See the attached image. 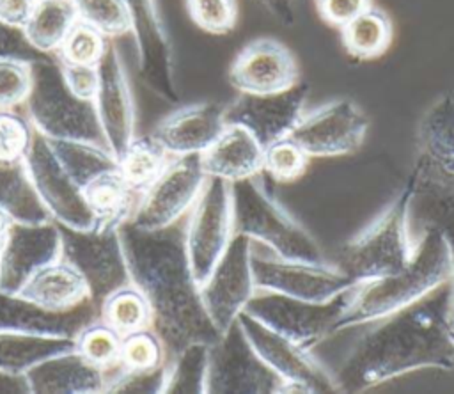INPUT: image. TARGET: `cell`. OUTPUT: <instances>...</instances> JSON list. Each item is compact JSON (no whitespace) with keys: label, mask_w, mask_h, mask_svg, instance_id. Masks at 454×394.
Wrapping results in <instances>:
<instances>
[{"label":"cell","mask_w":454,"mask_h":394,"mask_svg":"<svg viewBox=\"0 0 454 394\" xmlns=\"http://www.w3.org/2000/svg\"><path fill=\"white\" fill-rule=\"evenodd\" d=\"M183 234L190 270L200 286L234 236L231 183L218 177L206 179L188 211Z\"/></svg>","instance_id":"8"},{"label":"cell","mask_w":454,"mask_h":394,"mask_svg":"<svg viewBox=\"0 0 454 394\" xmlns=\"http://www.w3.org/2000/svg\"><path fill=\"white\" fill-rule=\"evenodd\" d=\"M62 254V236L55 220H12L0 256V289L18 293L21 286L44 264Z\"/></svg>","instance_id":"21"},{"label":"cell","mask_w":454,"mask_h":394,"mask_svg":"<svg viewBox=\"0 0 454 394\" xmlns=\"http://www.w3.org/2000/svg\"><path fill=\"white\" fill-rule=\"evenodd\" d=\"M108 371L87 362L74 348L48 357L25 373L30 392L62 394V392H105Z\"/></svg>","instance_id":"26"},{"label":"cell","mask_w":454,"mask_h":394,"mask_svg":"<svg viewBox=\"0 0 454 394\" xmlns=\"http://www.w3.org/2000/svg\"><path fill=\"white\" fill-rule=\"evenodd\" d=\"M252 241L234 232L216 266L200 284L202 303L218 335L238 319L257 291L252 275Z\"/></svg>","instance_id":"16"},{"label":"cell","mask_w":454,"mask_h":394,"mask_svg":"<svg viewBox=\"0 0 454 394\" xmlns=\"http://www.w3.org/2000/svg\"><path fill=\"white\" fill-rule=\"evenodd\" d=\"M131 23L137 69L147 87L170 103L179 101L172 41L158 0H122Z\"/></svg>","instance_id":"13"},{"label":"cell","mask_w":454,"mask_h":394,"mask_svg":"<svg viewBox=\"0 0 454 394\" xmlns=\"http://www.w3.org/2000/svg\"><path fill=\"white\" fill-rule=\"evenodd\" d=\"M98 318L121 335L151 327L153 323L151 305L145 295L133 282L119 286L108 293L98 307Z\"/></svg>","instance_id":"34"},{"label":"cell","mask_w":454,"mask_h":394,"mask_svg":"<svg viewBox=\"0 0 454 394\" xmlns=\"http://www.w3.org/2000/svg\"><path fill=\"white\" fill-rule=\"evenodd\" d=\"M74 348V337L0 330V371L25 374L41 360Z\"/></svg>","instance_id":"29"},{"label":"cell","mask_w":454,"mask_h":394,"mask_svg":"<svg viewBox=\"0 0 454 394\" xmlns=\"http://www.w3.org/2000/svg\"><path fill=\"white\" fill-rule=\"evenodd\" d=\"M307 167V153L291 137L277 140L262 151V172L275 183H293L305 174Z\"/></svg>","instance_id":"41"},{"label":"cell","mask_w":454,"mask_h":394,"mask_svg":"<svg viewBox=\"0 0 454 394\" xmlns=\"http://www.w3.org/2000/svg\"><path fill=\"white\" fill-rule=\"evenodd\" d=\"M231 197L234 232L284 259L325 261L314 236L261 185L259 176L231 183Z\"/></svg>","instance_id":"6"},{"label":"cell","mask_w":454,"mask_h":394,"mask_svg":"<svg viewBox=\"0 0 454 394\" xmlns=\"http://www.w3.org/2000/svg\"><path fill=\"white\" fill-rule=\"evenodd\" d=\"M167 348L153 327L124 334L121 339L119 367L124 371L145 373L167 364Z\"/></svg>","instance_id":"37"},{"label":"cell","mask_w":454,"mask_h":394,"mask_svg":"<svg viewBox=\"0 0 454 394\" xmlns=\"http://www.w3.org/2000/svg\"><path fill=\"white\" fill-rule=\"evenodd\" d=\"M367 130L365 112L353 99L337 98L305 114L291 138L309 158H333L360 149Z\"/></svg>","instance_id":"17"},{"label":"cell","mask_w":454,"mask_h":394,"mask_svg":"<svg viewBox=\"0 0 454 394\" xmlns=\"http://www.w3.org/2000/svg\"><path fill=\"white\" fill-rule=\"evenodd\" d=\"M449 279L447 241L440 225L429 220L404 268L381 279L360 282L349 291L348 303L337 319L335 334L390 316L433 293Z\"/></svg>","instance_id":"3"},{"label":"cell","mask_w":454,"mask_h":394,"mask_svg":"<svg viewBox=\"0 0 454 394\" xmlns=\"http://www.w3.org/2000/svg\"><path fill=\"white\" fill-rule=\"evenodd\" d=\"M99 83L92 99L103 137L117 158L135 137V99L124 59L117 44L108 48L98 62Z\"/></svg>","instance_id":"20"},{"label":"cell","mask_w":454,"mask_h":394,"mask_svg":"<svg viewBox=\"0 0 454 394\" xmlns=\"http://www.w3.org/2000/svg\"><path fill=\"white\" fill-rule=\"evenodd\" d=\"M190 20L207 34H227L238 21L236 0H184Z\"/></svg>","instance_id":"44"},{"label":"cell","mask_w":454,"mask_h":394,"mask_svg":"<svg viewBox=\"0 0 454 394\" xmlns=\"http://www.w3.org/2000/svg\"><path fill=\"white\" fill-rule=\"evenodd\" d=\"M282 25L294 23V0H257Z\"/></svg>","instance_id":"50"},{"label":"cell","mask_w":454,"mask_h":394,"mask_svg":"<svg viewBox=\"0 0 454 394\" xmlns=\"http://www.w3.org/2000/svg\"><path fill=\"white\" fill-rule=\"evenodd\" d=\"M206 179L199 154L172 156L161 174L142 190L128 222L144 231L177 224L197 201Z\"/></svg>","instance_id":"12"},{"label":"cell","mask_w":454,"mask_h":394,"mask_svg":"<svg viewBox=\"0 0 454 394\" xmlns=\"http://www.w3.org/2000/svg\"><path fill=\"white\" fill-rule=\"evenodd\" d=\"M78 20L94 27L108 39L128 35L129 14L122 0H73Z\"/></svg>","instance_id":"39"},{"label":"cell","mask_w":454,"mask_h":394,"mask_svg":"<svg viewBox=\"0 0 454 394\" xmlns=\"http://www.w3.org/2000/svg\"><path fill=\"white\" fill-rule=\"evenodd\" d=\"M309 85L293 87L273 94H245L225 106V122L247 128L262 147L291 137L296 124L305 115Z\"/></svg>","instance_id":"19"},{"label":"cell","mask_w":454,"mask_h":394,"mask_svg":"<svg viewBox=\"0 0 454 394\" xmlns=\"http://www.w3.org/2000/svg\"><path fill=\"white\" fill-rule=\"evenodd\" d=\"M170 158L153 135L133 137L117 156V170L129 186L142 192L161 174Z\"/></svg>","instance_id":"33"},{"label":"cell","mask_w":454,"mask_h":394,"mask_svg":"<svg viewBox=\"0 0 454 394\" xmlns=\"http://www.w3.org/2000/svg\"><path fill=\"white\" fill-rule=\"evenodd\" d=\"M0 208L18 222L51 220L32 185L25 160L0 163Z\"/></svg>","instance_id":"31"},{"label":"cell","mask_w":454,"mask_h":394,"mask_svg":"<svg viewBox=\"0 0 454 394\" xmlns=\"http://www.w3.org/2000/svg\"><path fill=\"white\" fill-rule=\"evenodd\" d=\"M11 224H12V217H11L5 209L0 208V256H2V250H4V247H5Z\"/></svg>","instance_id":"51"},{"label":"cell","mask_w":454,"mask_h":394,"mask_svg":"<svg viewBox=\"0 0 454 394\" xmlns=\"http://www.w3.org/2000/svg\"><path fill=\"white\" fill-rule=\"evenodd\" d=\"M25 165L51 220L76 231H90L96 227L83 201L82 188L59 162L50 140L39 131L34 133V140L25 156Z\"/></svg>","instance_id":"18"},{"label":"cell","mask_w":454,"mask_h":394,"mask_svg":"<svg viewBox=\"0 0 454 394\" xmlns=\"http://www.w3.org/2000/svg\"><path fill=\"white\" fill-rule=\"evenodd\" d=\"M415 199L429 206L454 201V96L442 94L422 115L408 174Z\"/></svg>","instance_id":"7"},{"label":"cell","mask_w":454,"mask_h":394,"mask_svg":"<svg viewBox=\"0 0 454 394\" xmlns=\"http://www.w3.org/2000/svg\"><path fill=\"white\" fill-rule=\"evenodd\" d=\"M300 71L293 51L273 37L247 43L234 57L229 82L245 94H273L298 83Z\"/></svg>","instance_id":"22"},{"label":"cell","mask_w":454,"mask_h":394,"mask_svg":"<svg viewBox=\"0 0 454 394\" xmlns=\"http://www.w3.org/2000/svg\"><path fill=\"white\" fill-rule=\"evenodd\" d=\"M23 298L46 311H69L90 300L83 275L66 259L59 257L39 268L18 291Z\"/></svg>","instance_id":"27"},{"label":"cell","mask_w":454,"mask_h":394,"mask_svg":"<svg viewBox=\"0 0 454 394\" xmlns=\"http://www.w3.org/2000/svg\"><path fill=\"white\" fill-rule=\"evenodd\" d=\"M138 190L129 186L117 169L99 172L89 179L82 195L94 218V229H119L128 222L140 199Z\"/></svg>","instance_id":"28"},{"label":"cell","mask_w":454,"mask_h":394,"mask_svg":"<svg viewBox=\"0 0 454 394\" xmlns=\"http://www.w3.org/2000/svg\"><path fill=\"white\" fill-rule=\"evenodd\" d=\"M183 229L174 224L144 231L129 222L117 229L129 280L145 295L153 312L151 327L168 357L192 343L211 344L218 339L188 264Z\"/></svg>","instance_id":"1"},{"label":"cell","mask_w":454,"mask_h":394,"mask_svg":"<svg viewBox=\"0 0 454 394\" xmlns=\"http://www.w3.org/2000/svg\"><path fill=\"white\" fill-rule=\"evenodd\" d=\"M238 323L261 360L284 382V394L339 392L335 374L314 359L310 350L277 334L247 312L238 316Z\"/></svg>","instance_id":"10"},{"label":"cell","mask_w":454,"mask_h":394,"mask_svg":"<svg viewBox=\"0 0 454 394\" xmlns=\"http://www.w3.org/2000/svg\"><path fill=\"white\" fill-rule=\"evenodd\" d=\"M106 48H108V37L103 35L94 27L78 20L64 37L59 50L55 51V57L60 62H67V64L98 66Z\"/></svg>","instance_id":"40"},{"label":"cell","mask_w":454,"mask_h":394,"mask_svg":"<svg viewBox=\"0 0 454 394\" xmlns=\"http://www.w3.org/2000/svg\"><path fill=\"white\" fill-rule=\"evenodd\" d=\"M255 289L293 298L326 302L356 284L335 264L325 261H298L252 252Z\"/></svg>","instance_id":"14"},{"label":"cell","mask_w":454,"mask_h":394,"mask_svg":"<svg viewBox=\"0 0 454 394\" xmlns=\"http://www.w3.org/2000/svg\"><path fill=\"white\" fill-rule=\"evenodd\" d=\"M94 318H98V307L92 300H87L74 309L55 312L32 303L18 293L0 289L2 332L74 337Z\"/></svg>","instance_id":"24"},{"label":"cell","mask_w":454,"mask_h":394,"mask_svg":"<svg viewBox=\"0 0 454 394\" xmlns=\"http://www.w3.org/2000/svg\"><path fill=\"white\" fill-rule=\"evenodd\" d=\"M450 284L385 316L349 351L335 380L339 392H364L420 369L454 371L449 327Z\"/></svg>","instance_id":"2"},{"label":"cell","mask_w":454,"mask_h":394,"mask_svg":"<svg viewBox=\"0 0 454 394\" xmlns=\"http://www.w3.org/2000/svg\"><path fill=\"white\" fill-rule=\"evenodd\" d=\"M2 57H16V59L32 62V60L43 57V53H37L28 44L21 28L11 27V25L0 21V59Z\"/></svg>","instance_id":"48"},{"label":"cell","mask_w":454,"mask_h":394,"mask_svg":"<svg viewBox=\"0 0 454 394\" xmlns=\"http://www.w3.org/2000/svg\"><path fill=\"white\" fill-rule=\"evenodd\" d=\"M62 254L87 280L90 300L99 307L101 300L129 280L117 229L76 231L60 225Z\"/></svg>","instance_id":"15"},{"label":"cell","mask_w":454,"mask_h":394,"mask_svg":"<svg viewBox=\"0 0 454 394\" xmlns=\"http://www.w3.org/2000/svg\"><path fill=\"white\" fill-rule=\"evenodd\" d=\"M32 87V62L2 57L0 59V110L20 108Z\"/></svg>","instance_id":"43"},{"label":"cell","mask_w":454,"mask_h":394,"mask_svg":"<svg viewBox=\"0 0 454 394\" xmlns=\"http://www.w3.org/2000/svg\"><path fill=\"white\" fill-rule=\"evenodd\" d=\"M21 108L34 130L48 138L89 142L108 149L94 103L71 94L53 55L32 60V87Z\"/></svg>","instance_id":"5"},{"label":"cell","mask_w":454,"mask_h":394,"mask_svg":"<svg viewBox=\"0 0 454 394\" xmlns=\"http://www.w3.org/2000/svg\"><path fill=\"white\" fill-rule=\"evenodd\" d=\"M59 60V59H57ZM60 73L66 87L74 94L76 98L83 101H92L98 91L99 83V73L98 66H87V64H67L60 62Z\"/></svg>","instance_id":"45"},{"label":"cell","mask_w":454,"mask_h":394,"mask_svg":"<svg viewBox=\"0 0 454 394\" xmlns=\"http://www.w3.org/2000/svg\"><path fill=\"white\" fill-rule=\"evenodd\" d=\"M427 215H431V222H436L445 236L450 261V309H449V327L454 341V201L440 202L434 206H427Z\"/></svg>","instance_id":"46"},{"label":"cell","mask_w":454,"mask_h":394,"mask_svg":"<svg viewBox=\"0 0 454 394\" xmlns=\"http://www.w3.org/2000/svg\"><path fill=\"white\" fill-rule=\"evenodd\" d=\"M314 2L321 18L326 23L339 28H342L346 23H349L353 18L364 12L369 5H372V0H314Z\"/></svg>","instance_id":"47"},{"label":"cell","mask_w":454,"mask_h":394,"mask_svg":"<svg viewBox=\"0 0 454 394\" xmlns=\"http://www.w3.org/2000/svg\"><path fill=\"white\" fill-rule=\"evenodd\" d=\"M37 0H0V21L23 28Z\"/></svg>","instance_id":"49"},{"label":"cell","mask_w":454,"mask_h":394,"mask_svg":"<svg viewBox=\"0 0 454 394\" xmlns=\"http://www.w3.org/2000/svg\"><path fill=\"white\" fill-rule=\"evenodd\" d=\"M76 21L73 0H37L21 30L37 53L55 55Z\"/></svg>","instance_id":"30"},{"label":"cell","mask_w":454,"mask_h":394,"mask_svg":"<svg viewBox=\"0 0 454 394\" xmlns=\"http://www.w3.org/2000/svg\"><path fill=\"white\" fill-rule=\"evenodd\" d=\"M209 344L192 343L167 359L165 394H206Z\"/></svg>","instance_id":"35"},{"label":"cell","mask_w":454,"mask_h":394,"mask_svg":"<svg viewBox=\"0 0 454 394\" xmlns=\"http://www.w3.org/2000/svg\"><path fill=\"white\" fill-rule=\"evenodd\" d=\"M48 140L59 162L64 165V169L71 174L80 188H83V185L99 172L117 169V158L112 154L110 149L103 146L78 140Z\"/></svg>","instance_id":"36"},{"label":"cell","mask_w":454,"mask_h":394,"mask_svg":"<svg viewBox=\"0 0 454 394\" xmlns=\"http://www.w3.org/2000/svg\"><path fill=\"white\" fill-rule=\"evenodd\" d=\"M34 126L18 108L0 110V163L25 160L34 140Z\"/></svg>","instance_id":"42"},{"label":"cell","mask_w":454,"mask_h":394,"mask_svg":"<svg viewBox=\"0 0 454 394\" xmlns=\"http://www.w3.org/2000/svg\"><path fill=\"white\" fill-rule=\"evenodd\" d=\"M262 151L264 147L247 128L225 124L218 138L199 158L207 177L236 183L262 172Z\"/></svg>","instance_id":"25"},{"label":"cell","mask_w":454,"mask_h":394,"mask_svg":"<svg viewBox=\"0 0 454 394\" xmlns=\"http://www.w3.org/2000/svg\"><path fill=\"white\" fill-rule=\"evenodd\" d=\"M121 339L117 330L94 318L74 335V350L92 366L110 371L119 364Z\"/></svg>","instance_id":"38"},{"label":"cell","mask_w":454,"mask_h":394,"mask_svg":"<svg viewBox=\"0 0 454 394\" xmlns=\"http://www.w3.org/2000/svg\"><path fill=\"white\" fill-rule=\"evenodd\" d=\"M225 106L213 101L183 105L165 115L153 137L170 156L204 153L225 128Z\"/></svg>","instance_id":"23"},{"label":"cell","mask_w":454,"mask_h":394,"mask_svg":"<svg viewBox=\"0 0 454 394\" xmlns=\"http://www.w3.org/2000/svg\"><path fill=\"white\" fill-rule=\"evenodd\" d=\"M349 291L326 302H312L262 291L250 298L243 312L293 343L312 350L335 334V325L348 303Z\"/></svg>","instance_id":"9"},{"label":"cell","mask_w":454,"mask_h":394,"mask_svg":"<svg viewBox=\"0 0 454 394\" xmlns=\"http://www.w3.org/2000/svg\"><path fill=\"white\" fill-rule=\"evenodd\" d=\"M206 392L284 394V382L255 353L238 319L209 344Z\"/></svg>","instance_id":"11"},{"label":"cell","mask_w":454,"mask_h":394,"mask_svg":"<svg viewBox=\"0 0 454 394\" xmlns=\"http://www.w3.org/2000/svg\"><path fill=\"white\" fill-rule=\"evenodd\" d=\"M392 35L394 30L388 14L374 5H369L364 12L340 28L346 51L362 60H371L383 55L392 43Z\"/></svg>","instance_id":"32"},{"label":"cell","mask_w":454,"mask_h":394,"mask_svg":"<svg viewBox=\"0 0 454 394\" xmlns=\"http://www.w3.org/2000/svg\"><path fill=\"white\" fill-rule=\"evenodd\" d=\"M413 201L415 188L408 176L380 217L344 243L337 266L355 284L392 275L410 263L415 250L408 229Z\"/></svg>","instance_id":"4"}]
</instances>
